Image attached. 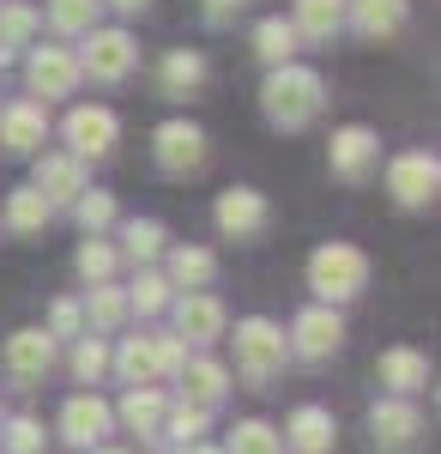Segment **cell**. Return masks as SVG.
Listing matches in <instances>:
<instances>
[{
  "mask_svg": "<svg viewBox=\"0 0 441 454\" xmlns=\"http://www.w3.org/2000/svg\"><path fill=\"white\" fill-rule=\"evenodd\" d=\"M115 370H121V382H128V387H151V382H158V351H151V340H121Z\"/></svg>",
  "mask_w": 441,
  "mask_h": 454,
  "instance_id": "obj_24",
  "label": "cell"
},
{
  "mask_svg": "<svg viewBox=\"0 0 441 454\" xmlns=\"http://www.w3.org/2000/svg\"><path fill=\"white\" fill-rule=\"evenodd\" d=\"M109 273H115V248L91 237V243L79 248V279H85V285H103Z\"/></svg>",
  "mask_w": 441,
  "mask_h": 454,
  "instance_id": "obj_35",
  "label": "cell"
},
{
  "mask_svg": "<svg viewBox=\"0 0 441 454\" xmlns=\"http://www.w3.org/2000/svg\"><path fill=\"white\" fill-rule=\"evenodd\" d=\"M6 454H43V424L36 419H6Z\"/></svg>",
  "mask_w": 441,
  "mask_h": 454,
  "instance_id": "obj_39",
  "label": "cell"
},
{
  "mask_svg": "<svg viewBox=\"0 0 441 454\" xmlns=\"http://www.w3.org/2000/svg\"><path fill=\"white\" fill-rule=\"evenodd\" d=\"M284 351H290V340L272 327L267 315H248L236 327V370L248 376L254 387H267L278 370H284Z\"/></svg>",
  "mask_w": 441,
  "mask_h": 454,
  "instance_id": "obj_3",
  "label": "cell"
},
{
  "mask_svg": "<svg viewBox=\"0 0 441 454\" xmlns=\"http://www.w3.org/2000/svg\"><path fill=\"white\" fill-rule=\"evenodd\" d=\"M49 212H55V207H49L36 188H12V200H6V224L31 237V231H43V224H49Z\"/></svg>",
  "mask_w": 441,
  "mask_h": 454,
  "instance_id": "obj_29",
  "label": "cell"
},
{
  "mask_svg": "<svg viewBox=\"0 0 441 454\" xmlns=\"http://www.w3.org/2000/svg\"><path fill=\"white\" fill-rule=\"evenodd\" d=\"M109 406H103L97 394H73L67 406H61V442L73 449H103V436H109Z\"/></svg>",
  "mask_w": 441,
  "mask_h": 454,
  "instance_id": "obj_7",
  "label": "cell"
},
{
  "mask_svg": "<svg viewBox=\"0 0 441 454\" xmlns=\"http://www.w3.org/2000/svg\"><path fill=\"white\" fill-rule=\"evenodd\" d=\"M36 194L55 207V200H79L85 194V158H73V152H55V158H36Z\"/></svg>",
  "mask_w": 441,
  "mask_h": 454,
  "instance_id": "obj_13",
  "label": "cell"
},
{
  "mask_svg": "<svg viewBox=\"0 0 441 454\" xmlns=\"http://www.w3.org/2000/svg\"><path fill=\"white\" fill-rule=\"evenodd\" d=\"M121 424H128L134 436H158V424H164V394H158V387H128Z\"/></svg>",
  "mask_w": 441,
  "mask_h": 454,
  "instance_id": "obj_23",
  "label": "cell"
},
{
  "mask_svg": "<svg viewBox=\"0 0 441 454\" xmlns=\"http://www.w3.org/2000/svg\"><path fill=\"white\" fill-rule=\"evenodd\" d=\"M236 6H242V0H205V19H212V25H224Z\"/></svg>",
  "mask_w": 441,
  "mask_h": 454,
  "instance_id": "obj_42",
  "label": "cell"
},
{
  "mask_svg": "<svg viewBox=\"0 0 441 454\" xmlns=\"http://www.w3.org/2000/svg\"><path fill=\"white\" fill-rule=\"evenodd\" d=\"M25 79H31L36 98H73V85L85 73H79V55H67V49H36L25 61Z\"/></svg>",
  "mask_w": 441,
  "mask_h": 454,
  "instance_id": "obj_8",
  "label": "cell"
},
{
  "mask_svg": "<svg viewBox=\"0 0 441 454\" xmlns=\"http://www.w3.org/2000/svg\"><path fill=\"white\" fill-rule=\"evenodd\" d=\"M73 212H79V224H85L91 237H97L103 224H115V200H109V194H97V188H85V194L73 200Z\"/></svg>",
  "mask_w": 441,
  "mask_h": 454,
  "instance_id": "obj_34",
  "label": "cell"
},
{
  "mask_svg": "<svg viewBox=\"0 0 441 454\" xmlns=\"http://www.w3.org/2000/svg\"><path fill=\"white\" fill-rule=\"evenodd\" d=\"M260 104H267V121L272 128H284V134H297L308 128L321 104H327V85H321V73L297 67V61H284V67H272V79L260 85Z\"/></svg>",
  "mask_w": 441,
  "mask_h": 454,
  "instance_id": "obj_1",
  "label": "cell"
},
{
  "mask_svg": "<svg viewBox=\"0 0 441 454\" xmlns=\"http://www.w3.org/2000/svg\"><path fill=\"white\" fill-rule=\"evenodd\" d=\"M49 333H55V340H79V333H85V309H79V303H55Z\"/></svg>",
  "mask_w": 441,
  "mask_h": 454,
  "instance_id": "obj_41",
  "label": "cell"
},
{
  "mask_svg": "<svg viewBox=\"0 0 441 454\" xmlns=\"http://www.w3.org/2000/svg\"><path fill=\"white\" fill-rule=\"evenodd\" d=\"M212 218H218V231H224V237H260V231H267V194H260V188H230V194H218V212H212Z\"/></svg>",
  "mask_w": 441,
  "mask_h": 454,
  "instance_id": "obj_9",
  "label": "cell"
},
{
  "mask_svg": "<svg viewBox=\"0 0 441 454\" xmlns=\"http://www.w3.org/2000/svg\"><path fill=\"white\" fill-rule=\"evenodd\" d=\"M128 315V297L115 291V285L103 279V285H91V327H115Z\"/></svg>",
  "mask_w": 441,
  "mask_h": 454,
  "instance_id": "obj_36",
  "label": "cell"
},
{
  "mask_svg": "<svg viewBox=\"0 0 441 454\" xmlns=\"http://www.w3.org/2000/svg\"><path fill=\"white\" fill-rule=\"evenodd\" d=\"M91 43H85V55H79V73H91V79H103V85H115V79H128L139 61L134 36L128 31H85Z\"/></svg>",
  "mask_w": 441,
  "mask_h": 454,
  "instance_id": "obj_6",
  "label": "cell"
},
{
  "mask_svg": "<svg viewBox=\"0 0 441 454\" xmlns=\"http://www.w3.org/2000/svg\"><path fill=\"white\" fill-rule=\"evenodd\" d=\"M436 188H441L436 152H399V158L387 164V194H393L399 207H429Z\"/></svg>",
  "mask_w": 441,
  "mask_h": 454,
  "instance_id": "obj_4",
  "label": "cell"
},
{
  "mask_svg": "<svg viewBox=\"0 0 441 454\" xmlns=\"http://www.w3.org/2000/svg\"><path fill=\"white\" fill-rule=\"evenodd\" d=\"M43 134H49L43 104H6V115H0V145H6V152H36Z\"/></svg>",
  "mask_w": 441,
  "mask_h": 454,
  "instance_id": "obj_19",
  "label": "cell"
},
{
  "mask_svg": "<svg viewBox=\"0 0 441 454\" xmlns=\"http://www.w3.org/2000/svg\"><path fill=\"white\" fill-rule=\"evenodd\" d=\"M109 6H121V12H139V6H151V0H109Z\"/></svg>",
  "mask_w": 441,
  "mask_h": 454,
  "instance_id": "obj_43",
  "label": "cell"
},
{
  "mask_svg": "<svg viewBox=\"0 0 441 454\" xmlns=\"http://www.w3.org/2000/svg\"><path fill=\"white\" fill-rule=\"evenodd\" d=\"M363 285H369V254L363 248L321 243L308 254V291L321 303H351V297H363Z\"/></svg>",
  "mask_w": 441,
  "mask_h": 454,
  "instance_id": "obj_2",
  "label": "cell"
},
{
  "mask_svg": "<svg viewBox=\"0 0 441 454\" xmlns=\"http://www.w3.org/2000/svg\"><path fill=\"white\" fill-rule=\"evenodd\" d=\"M91 454H128V449H91Z\"/></svg>",
  "mask_w": 441,
  "mask_h": 454,
  "instance_id": "obj_45",
  "label": "cell"
},
{
  "mask_svg": "<svg viewBox=\"0 0 441 454\" xmlns=\"http://www.w3.org/2000/svg\"><path fill=\"white\" fill-rule=\"evenodd\" d=\"M344 12H351V25L369 36H393L406 25V0H344Z\"/></svg>",
  "mask_w": 441,
  "mask_h": 454,
  "instance_id": "obj_21",
  "label": "cell"
},
{
  "mask_svg": "<svg viewBox=\"0 0 441 454\" xmlns=\"http://www.w3.org/2000/svg\"><path fill=\"white\" fill-rule=\"evenodd\" d=\"M97 6H103V0H49V25L67 31V36L97 31Z\"/></svg>",
  "mask_w": 441,
  "mask_h": 454,
  "instance_id": "obj_30",
  "label": "cell"
},
{
  "mask_svg": "<svg viewBox=\"0 0 441 454\" xmlns=\"http://www.w3.org/2000/svg\"><path fill=\"white\" fill-rule=\"evenodd\" d=\"M164 436H175V449H188V442H200L205 436V406H175V412H164V424H158Z\"/></svg>",
  "mask_w": 441,
  "mask_h": 454,
  "instance_id": "obj_33",
  "label": "cell"
},
{
  "mask_svg": "<svg viewBox=\"0 0 441 454\" xmlns=\"http://www.w3.org/2000/svg\"><path fill=\"white\" fill-rule=\"evenodd\" d=\"M284 436H290V449H297V454H327V449H333V436H339V424H333L327 406H297Z\"/></svg>",
  "mask_w": 441,
  "mask_h": 454,
  "instance_id": "obj_18",
  "label": "cell"
},
{
  "mask_svg": "<svg viewBox=\"0 0 441 454\" xmlns=\"http://www.w3.org/2000/svg\"><path fill=\"white\" fill-rule=\"evenodd\" d=\"M375 376H381V387H393L399 400H411L417 387H429V357H423V351H411V346H393V351H381Z\"/></svg>",
  "mask_w": 441,
  "mask_h": 454,
  "instance_id": "obj_17",
  "label": "cell"
},
{
  "mask_svg": "<svg viewBox=\"0 0 441 454\" xmlns=\"http://www.w3.org/2000/svg\"><path fill=\"white\" fill-rule=\"evenodd\" d=\"M224 333V303L212 297V291H188L182 303H175V340H218Z\"/></svg>",
  "mask_w": 441,
  "mask_h": 454,
  "instance_id": "obj_16",
  "label": "cell"
},
{
  "mask_svg": "<svg viewBox=\"0 0 441 454\" xmlns=\"http://www.w3.org/2000/svg\"><path fill=\"white\" fill-rule=\"evenodd\" d=\"M121 243H128V261H151L164 248V224L158 218H128L121 224Z\"/></svg>",
  "mask_w": 441,
  "mask_h": 454,
  "instance_id": "obj_32",
  "label": "cell"
},
{
  "mask_svg": "<svg viewBox=\"0 0 441 454\" xmlns=\"http://www.w3.org/2000/svg\"><path fill=\"white\" fill-rule=\"evenodd\" d=\"M212 279H218V261H212L205 248H175V254H170V285H188V291H205Z\"/></svg>",
  "mask_w": 441,
  "mask_h": 454,
  "instance_id": "obj_26",
  "label": "cell"
},
{
  "mask_svg": "<svg viewBox=\"0 0 441 454\" xmlns=\"http://www.w3.org/2000/svg\"><path fill=\"white\" fill-rule=\"evenodd\" d=\"M254 55L272 61V67H284V61L297 55V31H290L284 19H260V25H254Z\"/></svg>",
  "mask_w": 441,
  "mask_h": 454,
  "instance_id": "obj_27",
  "label": "cell"
},
{
  "mask_svg": "<svg viewBox=\"0 0 441 454\" xmlns=\"http://www.w3.org/2000/svg\"><path fill=\"white\" fill-rule=\"evenodd\" d=\"M182 454H224V449H205V442H188Z\"/></svg>",
  "mask_w": 441,
  "mask_h": 454,
  "instance_id": "obj_44",
  "label": "cell"
},
{
  "mask_svg": "<svg viewBox=\"0 0 441 454\" xmlns=\"http://www.w3.org/2000/svg\"><path fill=\"white\" fill-rule=\"evenodd\" d=\"M103 370H109V351H103V340H91V333H85V340H79V351H73V376L91 387Z\"/></svg>",
  "mask_w": 441,
  "mask_h": 454,
  "instance_id": "obj_37",
  "label": "cell"
},
{
  "mask_svg": "<svg viewBox=\"0 0 441 454\" xmlns=\"http://www.w3.org/2000/svg\"><path fill=\"white\" fill-rule=\"evenodd\" d=\"M115 115L109 109H91V104H79L67 115V145H73V158H103L109 145H115Z\"/></svg>",
  "mask_w": 441,
  "mask_h": 454,
  "instance_id": "obj_12",
  "label": "cell"
},
{
  "mask_svg": "<svg viewBox=\"0 0 441 454\" xmlns=\"http://www.w3.org/2000/svg\"><path fill=\"white\" fill-rule=\"evenodd\" d=\"M224 454H284V436H278L272 424L248 419V424H236V430H230V442H224Z\"/></svg>",
  "mask_w": 441,
  "mask_h": 454,
  "instance_id": "obj_28",
  "label": "cell"
},
{
  "mask_svg": "<svg viewBox=\"0 0 441 454\" xmlns=\"http://www.w3.org/2000/svg\"><path fill=\"white\" fill-rule=\"evenodd\" d=\"M31 36H36V12H31V6H19V0L0 6V61H6L12 49H25Z\"/></svg>",
  "mask_w": 441,
  "mask_h": 454,
  "instance_id": "obj_31",
  "label": "cell"
},
{
  "mask_svg": "<svg viewBox=\"0 0 441 454\" xmlns=\"http://www.w3.org/2000/svg\"><path fill=\"white\" fill-rule=\"evenodd\" d=\"M290 346L303 351V357H333V351L344 346V321L333 315V303H321V309H303V315H297Z\"/></svg>",
  "mask_w": 441,
  "mask_h": 454,
  "instance_id": "obj_10",
  "label": "cell"
},
{
  "mask_svg": "<svg viewBox=\"0 0 441 454\" xmlns=\"http://www.w3.org/2000/svg\"><path fill=\"white\" fill-rule=\"evenodd\" d=\"M151 351H158V376H182V364H188V346H182L175 333H151Z\"/></svg>",
  "mask_w": 441,
  "mask_h": 454,
  "instance_id": "obj_40",
  "label": "cell"
},
{
  "mask_svg": "<svg viewBox=\"0 0 441 454\" xmlns=\"http://www.w3.org/2000/svg\"><path fill=\"white\" fill-rule=\"evenodd\" d=\"M139 315H158V309H170V279H158V273H139L134 285V297H128Z\"/></svg>",
  "mask_w": 441,
  "mask_h": 454,
  "instance_id": "obj_38",
  "label": "cell"
},
{
  "mask_svg": "<svg viewBox=\"0 0 441 454\" xmlns=\"http://www.w3.org/2000/svg\"><path fill=\"white\" fill-rule=\"evenodd\" d=\"M182 387H188V406H218L224 400V387H230V370L224 364H212V357H194V364H182Z\"/></svg>",
  "mask_w": 441,
  "mask_h": 454,
  "instance_id": "obj_20",
  "label": "cell"
},
{
  "mask_svg": "<svg viewBox=\"0 0 441 454\" xmlns=\"http://www.w3.org/2000/svg\"><path fill=\"white\" fill-rule=\"evenodd\" d=\"M369 436H375V449H387V454H411L423 442V412L393 394V400H381L369 412Z\"/></svg>",
  "mask_w": 441,
  "mask_h": 454,
  "instance_id": "obj_5",
  "label": "cell"
},
{
  "mask_svg": "<svg viewBox=\"0 0 441 454\" xmlns=\"http://www.w3.org/2000/svg\"><path fill=\"white\" fill-rule=\"evenodd\" d=\"M158 164L170 176H188L205 164V134L194 128V121H164L158 128Z\"/></svg>",
  "mask_w": 441,
  "mask_h": 454,
  "instance_id": "obj_11",
  "label": "cell"
},
{
  "mask_svg": "<svg viewBox=\"0 0 441 454\" xmlns=\"http://www.w3.org/2000/svg\"><path fill=\"white\" fill-rule=\"evenodd\" d=\"M49 364H55V333H49V327H19V333L6 340V370H12L19 382H36Z\"/></svg>",
  "mask_w": 441,
  "mask_h": 454,
  "instance_id": "obj_14",
  "label": "cell"
},
{
  "mask_svg": "<svg viewBox=\"0 0 441 454\" xmlns=\"http://www.w3.org/2000/svg\"><path fill=\"white\" fill-rule=\"evenodd\" d=\"M339 25H344V0H297V19H290V31H297V36L327 43Z\"/></svg>",
  "mask_w": 441,
  "mask_h": 454,
  "instance_id": "obj_22",
  "label": "cell"
},
{
  "mask_svg": "<svg viewBox=\"0 0 441 454\" xmlns=\"http://www.w3.org/2000/svg\"><path fill=\"white\" fill-rule=\"evenodd\" d=\"M375 158H381V140L369 128H339L333 134V176L339 182H363L375 170Z\"/></svg>",
  "mask_w": 441,
  "mask_h": 454,
  "instance_id": "obj_15",
  "label": "cell"
},
{
  "mask_svg": "<svg viewBox=\"0 0 441 454\" xmlns=\"http://www.w3.org/2000/svg\"><path fill=\"white\" fill-rule=\"evenodd\" d=\"M200 85H205V61L194 49H170V55H164V91H170V98H188V91H200Z\"/></svg>",
  "mask_w": 441,
  "mask_h": 454,
  "instance_id": "obj_25",
  "label": "cell"
}]
</instances>
